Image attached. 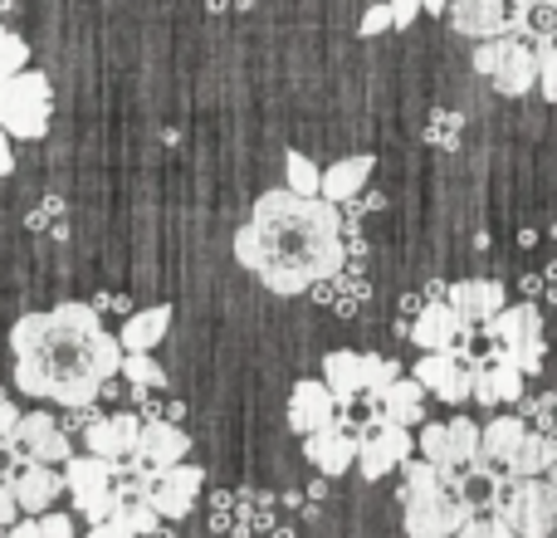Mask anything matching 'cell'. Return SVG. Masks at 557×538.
I'll return each mask as SVG.
<instances>
[{"label":"cell","instance_id":"cell-1","mask_svg":"<svg viewBox=\"0 0 557 538\" xmlns=\"http://www.w3.org/2000/svg\"><path fill=\"white\" fill-rule=\"evenodd\" d=\"M10 353L20 396L54 406L98 402V387L123 367V343L94 304H54L45 314L15 318Z\"/></svg>","mask_w":557,"mask_h":538},{"label":"cell","instance_id":"cell-2","mask_svg":"<svg viewBox=\"0 0 557 538\" xmlns=\"http://www.w3.org/2000/svg\"><path fill=\"white\" fill-rule=\"evenodd\" d=\"M343 231L347 225L333 201L278 186L250 206V221L235 231V260L270 294H308L347 265Z\"/></svg>","mask_w":557,"mask_h":538},{"label":"cell","instance_id":"cell-3","mask_svg":"<svg viewBox=\"0 0 557 538\" xmlns=\"http://www.w3.org/2000/svg\"><path fill=\"white\" fill-rule=\"evenodd\" d=\"M401 510L406 538H450L474 514L470 475L435 470L431 461H401Z\"/></svg>","mask_w":557,"mask_h":538},{"label":"cell","instance_id":"cell-4","mask_svg":"<svg viewBox=\"0 0 557 538\" xmlns=\"http://www.w3.org/2000/svg\"><path fill=\"white\" fill-rule=\"evenodd\" d=\"M557 445L539 426H529L523 416H494L480 431V455L470 465V480H484V490H499L513 480H533L553 465Z\"/></svg>","mask_w":557,"mask_h":538},{"label":"cell","instance_id":"cell-5","mask_svg":"<svg viewBox=\"0 0 557 538\" xmlns=\"http://www.w3.org/2000/svg\"><path fill=\"white\" fill-rule=\"evenodd\" d=\"M474 69L499 88L504 98H523L539 88V39L513 29V35H494L474 45Z\"/></svg>","mask_w":557,"mask_h":538},{"label":"cell","instance_id":"cell-6","mask_svg":"<svg viewBox=\"0 0 557 538\" xmlns=\"http://www.w3.org/2000/svg\"><path fill=\"white\" fill-rule=\"evenodd\" d=\"M49 118H54V84L39 69H20V74L0 78V127H5V137L35 143L49 133Z\"/></svg>","mask_w":557,"mask_h":538},{"label":"cell","instance_id":"cell-7","mask_svg":"<svg viewBox=\"0 0 557 538\" xmlns=\"http://www.w3.org/2000/svg\"><path fill=\"white\" fill-rule=\"evenodd\" d=\"M484 338L494 343V353L504 363H513L523 377L543 372V357H548V343H543V314L533 304H504L499 314L484 323Z\"/></svg>","mask_w":557,"mask_h":538},{"label":"cell","instance_id":"cell-8","mask_svg":"<svg viewBox=\"0 0 557 538\" xmlns=\"http://www.w3.org/2000/svg\"><path fill=\"white\" fill-rule=\"evenodd\" d=\"M494 514L519 529V538H553L557 534V485L533 475V480H513L494 490Z\"/></svg>","mask_w":557,"mask_h":538},{"label":"cell","instance_id":"cell-9","mask_svg":"<svg viewBox=\"0 0 557 538\" xmlns=\"http://www.w3.org/2000/svg\"><path fill=\"white\" fill-rule=\"evenodd\" d=\"M113 475H117V465L98 461V455H69L64 461V490L74 494V510L88 524H108V514H113V504H117Z\"/></svg>","mask_w":557,"mask_h":538},{"label":"cell","instance_id":"cell-10","mask_svg":"<svg viewBox=\"0 0 557 538\" xmlns=\"http://www.w3.org/2000/svg\"><path fill=\"white\" fill-rule=\"evenodd\" d=\"M5 445L20 455V465H64L69 455H74V445H69V436L59 431V416L49 412H20L15 431L5 436Z\"/></svg>","mask_w":557,"mask_h":538},{"label":"cell","instance_id":"cell-11","mask_svg":"<svg viewBox=\"0 0 557 538\" xmlns=\"http://www.w3.org/2000/svg\"><path fill=\"white\" fill-rule=\"evenodd\" d=\"M421 451L425 461L435 465V470H465L470 475L474 455H480V426L470 421V416H455V421H431L421 426Z\"/></svg>","mask_w":557,"mask_h":538},{"label":"cell","instance_id":"cell-12","mask_svg":"<svg viewBox=\"0 0 557 538\" xmlns=\"http://www.w3.org/2000/svg\"><path fill=\"white\" fill-rule=\"evenodd\" d=\"M416 451V436L411 426H367V431H357V470H362V480H382V475L401 470V461H411Z\"/></svg>","mask_w":557,"mask_h":538},{"label":"cell","instance_id":"cell-13","mask_svg":"<svg viewBox=\"0 0 557 538\" xmlns=\"http://www.w3.org/2000/svg\"><path fill=\"white\" fill-rule=\"evenodd\" d=\"M406 338H411L421 353H450V347L470 353V323H465L445 298H431V304L416 308V318L406 323Z\"/></svg>","mask_w":557,"mask_h":538},{"label":"cell","instance_id":"cell-14","mask_svg":"<svg viewBox=\"0 0 557 538\" xmlns=\"http://www.w3.org/2000/svg\"><path fill=\"white\" fill-rule=\"evenodd\" d=\"M416 382L425 387V396H441V402L460 406L470 402V377H474V357L460 353V347H450V353H425L421 363H416Z\"/></svg>","mask_w":557,"mask_h":538},{"label":"cell","instance_id":"cell-15","mask_svg":"<svg viewBox=\"0 0 557 538\" xmlns=\"http://www.w3.org/2000/svg\"><path fill=\"white\" fill-rule=\"evenodd\" d=\"M201 490H206V470H201V465L176 461V465H166V470H157L147 504H152L166 524H176V519H186V514H191V504L201 500Z\"/></svg>","mask_w":557,"mask_h":538},{"label":"cell","instance_id":"cell-16","mask_svg":"<svg viewBox=\"0 0 557 538\" xmlns=\"http://www.w3.org/2000/svg\"><path fill=\"white\" fill-rule=\"evenodd\" d=\"M450 25L470 39H494L523 29L519 0H450Z\"/></svg>","mask_w":557,"mask_h":538},{"label":"cell","instance_id":"cell-17","mask_svg":"<svg viewBox=\"0 0 557 538\" xmlns=\"http://www.w3.org/2000/svg\"><path fill=\"white\" fill-rule=\"evenodd\" d=\"M304 455H308V465H313L318 475H347L357 465V431L347 426V416H337L333 426H323V431H313V436H304Z\"/></svg>","mask_w":557,"mask_h":538},{"label":"cell","instance_id":"cell-18","mask_svg":"<svg viewBox=\"0 0 557 538\" xmlns=\"http://www.w3.org/2000/svg\"><path fill=\"white\" fill-rule=\"evenodd\" d=\"M137 431H143V421H137V412H103L94 426L84 431V445L88 455H98V461H133L137 451Z\"/></svg>","mask_w":557,"mask_h":538},{"label":"cell","instance_id":"cell-19","mask_svg":"<svg viewBox=\"0 0 557 538\" xmlns=\"http://www.w3.org/2000/svg\"><path fill=\"white\" fill-rule=\"evenodd\" d=\"M337 402L333 392H327L323 377H304V382H294V392H288V426H294L298 436H313L323 431V426L337 421Z\"/></svg>","mask_w":557,"mask_h":538},{"label":"cell","instance_id":"cell-20","mask_svg":"<svg viewBox=\"0 0 557 538\" xmlns=\"http://www.w3.org/2000/svg\"><path fill=\"white\" fill-rule=\"evenodd\" d=\"M445 304H450L470 328H484L504 304H509V294H504L499 279H455V284H445Z\"/></svg>","mask_w":557,"mask_h":538},{"label":"cell","instance_id":"cell-21","mask_svg":"<svg viewBox=\"0 0 557 538\" xmlns=\"http://www.w3.org/2000/svg\"><path fill=\"white\" fill-rule=\"evenodd\" d=\"M5 485H10V494H15L20 514H45V510H54V500L64 494V465H20Z\"/></svg>","mask_w":557,"mask_h":538},{"label":"cell","instance_id":"cell-22","mask_svg":"<svg viewBox=\"0 0 557 538\" xmlns=\"http://www.w3.org/2000/svg\"><path fill=\"white\" fill-rule=\"evenodd\" d=\"M323 382L333 392L337 412H352L357 396L367 392V353H352V347H337V353L323 357Z\"/></svg>","mask_w":557,"mask_h":538},{"label":"cell","instance_id":"cell-23","mask_svg":"<svg viewBox=\"0 0 557 538\" xmlns=\"http://www.w3.org/2000/svg\"><path fill=\"white\" fill-rule=\"evenodd\" d=\"M133 455L143 465H152V470H166V465H176V461L191 455V436L182 431V421H143Z\"/></svg>","mask_w":557,"mask_h":538},{"label":"cell","instance_id":"cell-24","mask_svg":"<svg viewBox=\"0 0 557 538\" xmlns=\"http://www.w3.org/2000/svg\"><path fill=\"white\" fill-rule=\"evenodd\" d=\"M470 402H484V406L523 402V372L513 363H504V357H494V363H480V357H474Z\"/></svg>","mask_w":557,"mask_h":538},{"label":"cell","instance_id":"cell-25","mask_svg":"<svg viewBox=\"0 0 557 538\" xmlns=\"http://www.w3.org/2000/svg\"><path fill=\"white\" fill-rule=\"evenodd\" d=\"M166 328H172V304L133 308V314L123 318V328H117V343H123V353H152L166 338Z\"/></svg>","mask_w":557,"mask_h":538},{"label":"cell","instance_id":"cell-26","mask_svg":"<svg viewBox=\"0 0 557 538\" xmlns=\"http://www.w3.org/2000/svg\"><path fill=\"white\" fill-rule=\"evenodd\" d=\"M367 182H372V157H343V162H333L323 172L318 196L333 201V206H347V201H357V196L367 192Z\"/></svg>","mask_w":557,"mask_h":538},{"label":"cell","instance_id":"cell-27","mask_svg":"<svg viewBox=\"0 0 557 538\" xmlns=\"http://www.w3.org/2000/svg\"><path fill=\"white\" fill-rule=\"evenodd\" d=\"M376 402H382V421H392V426H421L425 421V387L416 382V377L386 382L382 392H376Z\"/></svg>","mask_w":557,"mask_h":538},{"label":"cell","instance_id":"cell-28","mask_svg":"<svg viewBox=\"0 0 557 538\" xmlns=\"http://www.w3.org/2000/svg\"><path fill=\"white\" fill-rule=\"evenodd\" d=\"M25 231L29 235H39V241H64L69 235V201L64 196H39L35 206H29V216H25Z\"/></svg>","mask_w":557,"mask_h":538},{"label":"cell","instance_id":"cell-29","mask_svg":"<svg viewBox=\"0 0 557 538\" xmlns=\"http://www.w3.org/2000/svg\"><path fill=\"white\" fill-rule=\"evenodd\" d=\"M108 524H113L123 538H147L157 524H162V514H157L147 500H117L113 514H108Z\"/></svg>","mask_w":557,"mask_h":538},{"label":"cell","instance_id":"cell-30","mask_svg":"<svg viewBox=\"0 0 557 538\" xmlns=\"http://www.w3.org/2000/svg\"><path fill=\"white\" fill-rule=\"evenodd\" d=\"M5 538H74V519L69 514H25L5 529Z\"/></svg>","mask_w":557,"mask_h":538},{"label":"cell","instance_id":"cell-31","mask_svg":"<svg viewBox=\"0 0 557 538\" xmlns=\"http://www.w3.org/2000/svg\"><path fill=\"white\" fill-rule=\"evenodd\" d=\"M117 377H123L127 387H143V392H157V387H166V372H162V363H157L152 353H123V367H117Z\"/></svg>","mask_w":557,"mask_h":538},{"label":"cell","instance_id":"cell-32","mask_svg":"<svg viewBox=\"0 0 557 538\" xmlns=\"http://www.w3.org/2000/svg\"><path fill=\"white\" fill-rule=\"evenodd\" d=\"M284 176H288V192H298V196H318V182H323V172H318L304 152L284 157Z\"/></svg>","mask_w":557,"mask_h":538},{"label":"cell","instance_id":"cell-33","mask_svg":"<svg viewBox=\"0 0 557 538\" xmlns=\"http://www.w3.org/2000/svg\"><path fill=\"white\" fill-rule=\"evenodd\" d=\"M20 69H29V45L15 35V29L0 25V78L20 74Z\"/></svg>","mask_w":557,"mask_h":538},{"label":"cell","instance_id":"cell-34","mask_svg":"<svg viewBox=\"0 0 557 538\" xmlns=\"http://www.w3.org/2000/svg\"><path fill=\"white\" fill-rule=\"evenodd\" d=\"M539 94L557 103V35L539 39Z\"/></svg>","mask_w":557,"mask_h":538},{"label":"cell","instance_id":"cell-35","mask_svg":"<svg viewBox=\"0 0 557 538\" xmlns=\"http://www.w3.org/2000/svg\"><path fill=\"white\" fill-rule=\"evenodd\" d=\"M98 416H103V412H98V402H78V406H64V416H59V431H64V436H84L88 426L98 421Z\"/></svg>","mask_w":557,"mask_h":538},{"label":"cell","instance_id":"cell-36","mask_svg":"<svg viewBox=\"0 0 557 538\" xmlns=\"http://www.w3.org/2000/svg\"><path fill=\"white\" fill-rule=\"evenodd\" d=\"M386 29H396V20H392V5H367V15H362V25H357V35L362 39H372V35H386Z\"/></svg>","mask_w":557,"mask_h":538},{"label":"cell","instance_id":"cell-37","mask_svg":"<svg viewBox=\"0 0 557 538\" xmlns=\"http://www.w3.org/2000/svg\"><path fill=\"white\" fill-rule=\"evenodd\" d=\"M94 308H98V318H108V314L127 318V314H133V298H127V294H98Z\"/></svg>","mask_w":557,"mask_h":538},{"label":"cell","instance_id":"cell-38","mask_svg":"<svg viewBox=\"0 0 557 538\" xmlns=\"http://www.w3.org/2000/svg\"><path fill=\"white\" fill-rule=\"evenodd\" d=\"M386 5H392V20H396V29L416 25V15H425V10H421V0H386Z\"/></svg>","mask_w":557,"mask_h":538},{"label":"cell","instance_id":"cell-39","mask_svg":"<svg viewBox=\"0 0 557 538\" xmlns=\"http://www.w3.org/2000/svg\"><path fill=\"white\" fill-rule=\"evenodd\" d=\"M15 519H20V504H15V494H10V485L0 480V534H5Z\"/></svg>","mask_w":557,"mask_h":538},{"label":"cell","instance_id":"cell-40","mask_svg":"<svg viewBox=\"0 0 557 538\" xmlns=\"http://www.w3.org/2000/svg\"><path fill=\"white\" fill-rule=\"evenodd\" d=\"M15 421H20V406H15V396H5V392H0V441H5V436L15 431Z\"/></svg>","mask_w":557,"mask_h":538},{"label":"cell","instance_id":"cell-41","mask_svg":"<svg viewBox=\"0 0 557 538\" xmlns=\"http://www.w3.org/2000/svg\"><path fill=\"white\" fill-rule=\"evenodd\" d=\"M484 529H490V538H519V529H513L509 519H504V514H484Z\"/></svg>","mask_w":557,"mask_h":538},{"label":"cell","instance_id":"cell-42","mask_svg":"<svg viewBox=\"0 0 557 538\" xmlns=\"http://www.w3.org/2000/svg\"><path fill=\"white\" fill-rule=\"evenodd\" d=\"M450 538H490V529H484V519H480V510H474L470 519H465V524H460V529H455Z\"/></svg>","mask_w":557,"mask_h":538},{"label":"cell","instance_id":"cell-43","mask_svg":"<svg viewBox=\"0 0 557 538\" xmlns=\"http://www.w3.org/2000/svg\"><path fill=\"white\" fill-rule=\"evenodd\" d=\"M10 172H15V152H10V137L0 127V176H10Z\"/></svg>","mask_w":557,"mask_h":538},{"label":"cell","instance_id":"cell-44","mask_svg":"<svg viewBox=\"0 0 557 538\" xmlns=\"http://www.w3.org/2000/svg\"><path fill=\"white\" fill-rule=\"evenodd\" d=\"M84 538H123V534H117V529H113V524H94V529H88Z\"/></svg>","mask_w":557,"mask_h":538},{"label":"cell","instance_id":"cell-45","mask_svg":"<svg viewBox=\"0 0 557 538\" xmlns=\"http://www.w3.org/2000/svg\"><path fill=\"white\" fill-rule=\"evenodd\" d=\"M421 10H425V15H445V10H450V0H421Z\"/></svg>","mask_w":557,"mask_h":538},{"label":"cell","instance_id":"cell-46","mask_svg":"<svg viewBox=\"0 0 557 538\" xmlns=\"http://www.w3.org/2000/svg\"><path fill=\"white\" fill-rule=\"evenodd\" d=\"M211 10H245V0H211Z\"/></svg>","mask_w":557,"mask_h":538},{"label":"cell","instance_id":"cell-47","mask_svg":"<svg viewBox=\"0 0 557 538\" xmlns=\"http://www.w3.org/2000/svg\"><path fill=\"white\" fill-rule=\"evenodd\" d=\"M519 5H523V10H529V5H557V0H519Z\"/></svg>","mask_w":557,"mask_h":538},{"label":"cell","instance_id":"cell-48","mask_svg":"<svg viewBox=\"0 0 557 538\" xmlns=\"http://www.w3.org/2000/svg\"><path fill=\"white\" fill-rule=\"evenodd\" d=\"M10 10H15V0H0V15H10Z\"/></svg>","mask_w":557,"mask_h":538},{"label":"cell","instance_id":"cell-49","mask_svg":"<svg viewBox=\"0 0 557 538\" xmlns=\"http://www.w3.org/2000/svg\"><path fill=\"white\" fill-rule=\"evenodd\" d=\"M94 5H103V0H94Z\"/></svg>","mask_w":557,"mask_h":538},{"label":"cell","instance_id":"cell-50","mask_svg":"<svg viewBox=\"0 0 557 538\" xmlns=\"http://www.w3.org/2000/svg\"><path fill=\"white\" fill-rule=\"evenodd\" d=\"M553 231H557V221H553Z\"/></svg>","mask_w":557,"mask_h":538},{"label":"cell","instance_id":"cell-51","mask_svg":"<svg viewBox=\"0 0 557 538\" xmlns=\"http://www.w3.org/2000/svg\"><path fill=\"white\" fill-rule=\"evenodd\" d=\"M553 538H557V534H553Z\"/></svg>","mask_w":557,"mask_h":538}]
</instances>
